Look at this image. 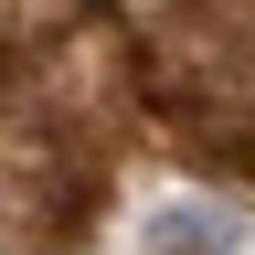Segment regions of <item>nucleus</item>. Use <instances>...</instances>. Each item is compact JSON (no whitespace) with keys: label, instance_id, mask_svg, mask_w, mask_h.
I'll use <instances>...</instances> for the list:
<instances>
[{"label":"nucleus","instance_id":"f257e3e1","mask_svg":"<svg viewBox=\"0 0 255 255\" xmlns=\"http://www.w3.org/2000/svg\"><path fill=\"white\" fill-rule=\"evenodd\" d=\"M234 245H245V223L223 202H170L149 223V255H234Z\"/></svg>","mask_w":255,"mask_h":255}]
</instances>
